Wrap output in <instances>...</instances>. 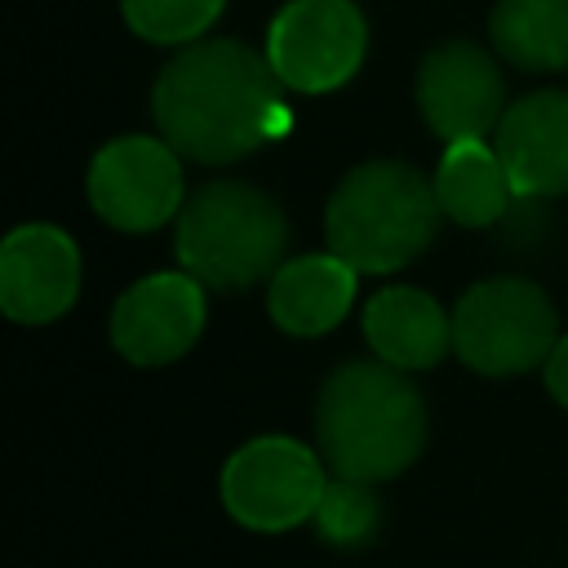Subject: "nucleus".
Instances as JSON below:
<instances>
[{
    "label": "nucleus",
    "mask_w": 568,
    "mask_h": 568,
    "mask_svg": "<svg viewBox=\"0 0 568 568\" xmlns=\"http://www.w3.org/2000/svg\"><path fill=\"white\" fill-rule=\"evenodd\" d=\"M315 444L324 466L342 479H395L426 448L422 390L386 359H351L320 386Z\"/></svg>",
    "instance_id": "nucleus-2"
},
{
    "label": "nucleus",
    "mask_w": 568,
    "mask_h": 568,
    "mask_svg": "<svg viewBox=\"0 0 568 568\" xmlns=\"http://www.w3.org/2000/svg\"><path fill=\"white\" fill-rule=\"evenodd\" d=\"M89 204L115 231H155L182 213V160L164 138L129 133L89 164Z\"/></svg>",
    "instance_id": "nucleus-8"
},
{
    "label": "nucleus",
    "mask_w": 568,
    "mask_h": 568,
    "mask_svg": "<svg viewBox=\"0 0 568 568\" xmlns=\"http://www.w3.org/2000/svg\"><path fill=\"white\" fill-rule=\"evenodd\" d=\"M204 328V284L186 271H155L129 284L111 311V346L138 364L160 368L182 359Z\"/></svg>",
    "instance_id": "nucleus-9"
},
{
    "label": "nucleus",
    "mask_w": 568,
    "mask_h": 568,
    "mask_svg": "<svg viewBox=\"0 0 568 568\" xmlns=\"http://www.w3.org/2000/svg\"><path fill=\"white\" fill-rule=\"evenodd\" d=\"M311 524H315V532H320L328 546H337V550H359V546L373 541V532H377V524H382V501H377L373 484L333 475V479L324 484V497H320Z\"/></svg>",
    "instance_id": "nucleus-17"
},
{
    "label": "nucleus",
    "mask_w": 568,
    "mask_h": 568,
    "mask_svg": "<svg viewBox=\"0 0 568 568\" xmlns=\"http://www.w3.org/2000/svg\"><path fill=\"white\" fill-rule=\"evenodd\" d=\"M368 53V22L355 0H288L266 31V62L284 89L328 93Z\"/></svg>",
    "instance_id": "nucleus-7"
},
{
    "label": "nucleus",
    "mask_w": 568,
    "mask_h": 568,
    "mask_svg": "<svg viewBox=\"0 0 568 568\" xmlns=\"http://www.w3.org/2000/svg\"><path fill=\"white\" fill-rule=\"evenodd\" d=\"M80 293V248L53 222L13 226L0 244V311L13 324H53Z\"/></svg>",
    "instance_id": "nucleus-11"
},
{
    "label": "nucleus",
    "mask_w": 568,
    "mask_h": 568,
    "mask_svg": "<svg viewBox=\"0 0 568 568\" xmlns=\"http://www.w3.org/2000/svg\"><path fill=\"white\" fill-rule=\"evenodd\" d=\"M160 138L195 164H235L288 133L280 75L240 40H195L169 58L151 89Z\"/></svg>",
    "instance_id": "nucleus-1"
},
{
    "label": "nucleus",
    "mask_w": 568,
    "mask_h": 568,
    "mask_svg": "<svg viewBox=\"0 0 568 568\" xmlns=\"http://www.w3.org/2000/svg\"><path fill=\"white\" fill-rule=\"evenodd\" d=\"M497 58L519 71L568 67V0H497L488 18Z\"/></svg>",
    "instance_id": "nucleus-16"
},
{
    "label": "nucleus",
    "mask_w": 568,
    "mask_h": 568,
    "mask_svg": "<svg viewBox=\"0 0 568 568\" xmlns=\"http://www.w3.org/2000/svg\"><path fill=\"white\" fill-rule=\"evenodd\" d=\"M364 337L377 359L417 373V368H435L453 351V315H444V306L430 293L390 284L368 297Z\"/></svg>",
    "instance_id": "nucleus-14"
},
{
    "label": "nucleus",
    "mask_w": 568,
    "mask_h": 568,
    "mask_svg": "<svg viewBox=\"0 0 568 568\" xmlns=\"http://www.w3.org/2000/svg\"><path fill=\"white\" fill-rule=\"evenodd\" d=\"M501 98L506 84L497 62L470 40L435 44L417 67V111L426 129L444 142H470L493 133L506 115Z\"/></svg>",
    "instance_id": "nucleus-10"
},
{
    "label": "nucleus",
    "mask_w": 568,
    "mask_h": 568,
    "mask_svg": "<svg viewBox=\"0 0 568 568\" xmlns=\"http://www.w3.org/2000/svg\"><path fill=\"white\" fill-rule=\"evenodd\" d=\"M430 182H435V200H439L444 217H453L462 226H497L515 204V186L506 178L497 146L479 142V138L448 142Z\"/></svg>",
    "instance_id": "nucleus-15"
},
{
    "label": "nucleus",
    "mask_w": 568,
    "mask_h": 568,
    "mask_svg": "<svg viewBox=\"0 0 568 568\" xmlns=\"http://www.w3.org/2000/svg\"><path fill=\"white\" fill-rule=\"evenodd\" d=\"M546 390L568 408V337H559L555 351L546 355Z\"/></svg>",
    "instance_id": "nucleus-19"
},
{
    "label": "nucleus",
    "mask_w": 568,
    "mask_h": 568,
    "mask_svg": "<svg viewBox=\"0 0 568 568\" xmlns=\"http://www.w3.org/2000/svg\"><path fill=\"white\" fill-rule=\"evenodd\" d=\"M355 266L337 253H302L280 262L266 284L271 320L293 337H320L337 328L355 302Z\"/></svg>",
    "instance_id": "nucleus-13"
},
{
    "label": "nucleus",
    "mask_w": 568,
    "mask_h": 568,
    "mask_svg": "<svg viewBox=\"0 0 568 568\" xmlns=\"http://www.w3.org/2000/svg\"><path fill=\"white\" fill-rule=\"evenodd\" d=\"M226 0H120L133 36L151 44H195L222 13Z\"/></svg>",
    "instance_id": "nucleus-18"
},
{
    "label": "nucleus",
    "mask_w": 568,
    "mask_h": 568,
    "mask_svg": "<svg viewBox=\"0 0 568 568\" xmlns=\"http://www.w3.org/2000/svg\"><path fill=\"white\" fill-rule=\"evenodd\" d=\"M324 457L288 435H257L222 466V506L253 532H284L315 515L324 497Z\"/></svg>",
    "instance_id": "nucleus-6"
},
{
    "label": "nucleus",
    "mask_w": 568,
    "mask_h": 568,
    "mask_svg": "<svg viewBox=\"0 0 568 568\" xmlns=\"http://www.w3.org/2000/svg\"><path fill=\"white\" fill-rule=\"evenodd\" d=\"M497 155L515 195H568V93L541 89L506 106L497 124Z\"/></svg>",
    "instance_id": "nucleus-12"
},
{
    "label": "nucleus",
    "mask_w": 568,
    "mask_h": 568,
    "mask_svg": "<svg viewBox=\"0 0 568 568\" xmlns=\"http://www.w3.org/2000/svg\"><path fill=\"white\" fill-rule=\"evenodd\" d=\"M435 182L404 160L355 164L328 195L324 240L328 253L351 262L359 275H390L408 266L439 231Z\"/></svg>",
    "instance_id": "nucleus-3"
},
{
    "label": "nucleus",
    "mask_w": 568,
    "mask_h": 568,
    "mask_svg": "<svg viewBox=\"0 0 568 568\" xmlns=\"http://www.w3.org/2000/svg\"><path fill=\"white\" fill-rule=\"evenodd\" d=\"M288 248L284 209L235 178L204 182L178 213L173 253L186 275L213 293H240L257 280H271Z\"/></svg>",
    "instance_id": "nucleus-4"
},
{
    "label": "nucleus",
    "mask_w": 568,
    "mask_h": 568,
    "mask_svg": "<svg viewBox=\"0 0 568 568\" xmlns=\"http://www.w3.org/2000/svg\"><path fill=\"white\" fill-rule=\"evenodd\" d=\"M555 306L532 280H479L453 306V351L484 377H515L555 351Z\"/></svg>",
    "instance_id": "nucleus-5"
}]
</instances>
